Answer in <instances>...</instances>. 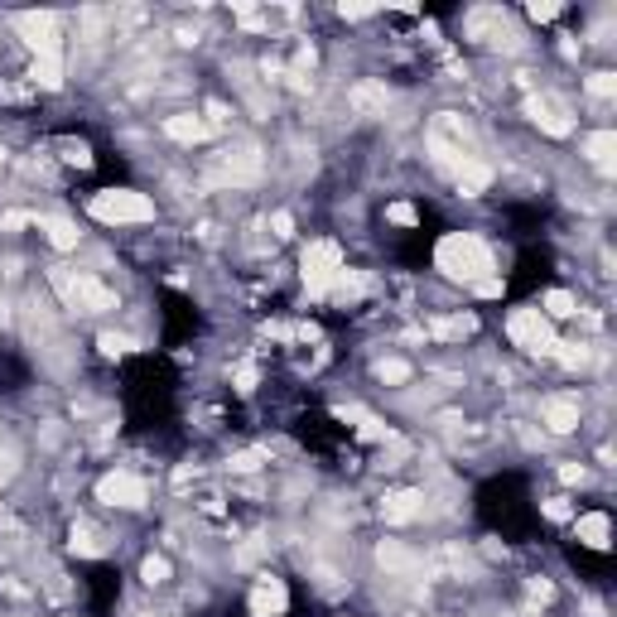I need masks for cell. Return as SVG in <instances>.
<instances>
[{"mask_svg": "<svg viewBox=\"0 0 617 617\" xmlns=\"http://www.w3.org/2000/svg\"><path fill=\"white\" fill-rule=\"evenodd\" d=\"M435 260L449 280H468V285H483V280H492V270H497L487 241L473 237V231H449V237L435 246Z\"/></svg>", "mask_w": 617, "mask_h": 617, "instance_id": "obj_1", "label": "cell"}, {"mask_svg": "<svg viewBox=\"0 0 617 617\" xmlns=\"http://www.w3.org/2000/svg\"><path fill=\"white\" fill-rule=\"evenodd\" d=\"M54 289L64 295L68 308L77 314H106V308H116V289H106L97 275H73V270H54L49 275Z\"/></svg>", "mask_w": 617, "mask_h": 617, "instance_id": "obj_2", "label": "cell"}, {"mask_svg": "<svg viewBox=\"0 0 617 617\" xmlns=\"http://www.w3.org/2000/svg\"><path fill=\"white\" fill-rule=\"evenodd\" d=\"M87 212L106 227H121V222H150L154 218V203L135 189H102L97 198L87 203Z\"/></svg>", "mask_w": 617, "mask_h": 617, "instance_id": "obj_3", "label": "cell"}, {"mask_svg": "<svg viewBox=\"0 0 617 617\" xmlns=\"http://www.w3.org/2000/svg\"><path fill=\"white\" fill-rule=\"evenodd\" d=\"M506 338H512L521 352H531V357H550L554 343H560L540 308H512V314H506Z\"/></svg>", "mask_w": 617, "mask_h": 617, "instance_id": "obj_4", "label": "cell"}, {"mask_svg": "<svg viewBox=\"0 0 617 617\" xmlns=\"http://www.w3.org/2000/svg\"><path fill=\"white\" fill-rule=\"evenodd\" d=\"M304 285H308V295H328L333 280H338V270H343V251H338V241H308V251H304Z\"/></svg>", "mask_w": 617, "mask_h": 617, "instance_id": "obj_5", "label": "cell"}, {"mask_svg": "<svg viewBox=\"0 0 617 617\" xmlns=\"http://www.w3.org/2000/svg\"><path fill=\"white\" fill-rule=\"evenodd\" d=\"M15 29H20V39L34 49V58L58 54V15L54 10H24V15H15Z\"/></svg>", "mask_w": 617, "mask_h": 617, "instance_id": "obj_6", "label": "cell"}, {"mask_svg": "<svg viewBox=\"0 0 617 617\" xmlns=\"http://www.w3.org/2000/svg\"><path fill=\"white\" fill-rule=\"evenodd\" d=\"M97 502L135 512V506L150 502V487H145V477H135V473H106L102 483H97Z\"/></svg>", "mask_w": 617, "mask_h": 617, "instance_id": "obj_7", "label": "cell"}, {"mask_svg": "<svg viewBox=\"0 0 617 617\" xmlns=\"http://www.w3.org/2000/svg\"><path fill=\"white\" fill-rule=\"evenodd\" d=\"M540 420L550 425V435H574L579 429V400L574 396H545L540 400Z\"/></svg>", "mask_w": 617, "mask_h": 617, "instance_id": "obj_8", "label": "cell"}, {"mask_svg": "<svg viewBox=\"0 0 617 617\" xmlns=\"http://www.w3.org/2000/svg\"><path fill=\"white\" fill-rule=\"evenodd\" d=\"M526 116H531L545 135H569V131H574L569 112H564V106H554L550 97H531V102H526Z\"/></svg>", "mask_w": 617, "mask_h": 617, "instance_id": "obj_9", "label": "cell"}, {"mask_svg": "<svg viewBox=\"0 0 617 617\" xmlns=\"http://www.w3.org/2000/svg\"><path fill=\"white\" fill-rule=\"evenodd\" d=\"M420 512H425V492H415V487H400L381 502V516L391 521V526H406V521H415Z\"/></svg>", "mask_w": 617, "mask_h": 617, "instance_id": "obj_10", "label": "cell"}, {"mask_svg": "<svg viewBox=\"0 0 617 617\" xmlns=\"http://www.w3.org/2000/svg\"><path fill=\"white\" fill-rule=\"evenodd\" d=\"M289 608V593H285V583L275 579V574H266L256 583V593H251V612L256 617H280Z\"/></svg>", "mask_w": 617, "mask_h": 617, "instance_id": "obj_11", "label": "cell"}, {"mask_svg": "<svg viewBox=\"0 0 617 617\" xmlns=\"http://www.w3.org/2000/svg\"><path fill=\"white\" fill-rule=\"evenodd\" d=\"M348 106L357 116H386V106H391V92H386V83H357L348 92Z\"/></svg>", "mask_w": 617, "mask_h": 617, "instance_id": "obj_12", "label": "cell"}, {"mask_svg": "<svg viewBox=\"0 0 617 617\" xmlns=\"http://www.w3.org/2000/svg\"><path fill=\"white\" fill-rule=\"evenodd\" d=\"M164 135H169V141H179V145H198V141H208V135H212V126L183 112V116H169L164 121Z\"/></svg>", "mask_w": 617, "mask_h": 617, "instance_id": "obj_13", "label": "cell"}, {"mask_svg": "<svg viewBox=\"0 0 617 617\" xmlns=\"http://www.w3.org/2000/svg\"><path fill=\"white\" fill-rule=\"evenodd\" d=\"M29 87H44V92L64 87V58H58V54L34 58V64H29Z\"/></svg>", "mask_w": 617, "mask_h": 617, "instance_id": "obj_14", "label": "cell"}, {"mask_svg": "<svg viewBox=\"0 0 617 617\" xmlns=\"http://www.w3.org/2000/svg\"><path fill=\"white\" fill-rule=\"evenodd\" d=\"M381 564L391 569V574H415V569H425V560H415L400 540H386V545H381Z\"/></svg>", "mask_w": 617, "mask_h": 617, "instance_id": "obj_15", "label": "cell"}, {"mask_svg": "<svg viewBox=\"0 0 617 617\" xmlns=\"http://www.w3.org/2000/svg\"><path fill=\"white\" fill-rule=\"evenodd\" d=\"M579 540H583V545H589V550H608V516L603 512H589V516H579Z\"/></svg>", "mask_w": 617, "mask_h": 617, "instance_id": "obj_16", "label": "cell"}, {"mask_svg": "<svg viewBox=\"0 0 617 617\" xmlns=\"http://www.w3.org/2000/svg\"><path fill=\"white\" fill-rule=\"evenodd\" d=\"M34 222H39V231H49V241L58 246V251H73L77 246V227L68 218H34Z\"/></svg>", "mask_w": 617, "mask_h": 617, "instance_id": "obj_17", "label": "cell"}, {"mask_svg": "<svg viewBox=\"0 0 617 617\" xmlns=\"http://www.w3.org/2000/svg\"><path fill=\"white\" fill-rule=\"evenodd\" d=\"M328 295H333V299H362V295H367V275L343 266V270H338V280H333Z\"/></svg>", "mask_w": 617, "mask_h": 617, "instance_id": "obj_18", "label": "cell"}, {"mask_svg": "<svg viewBox=\"0 0 617 617\" xmlns=\"http://www.w3.org/2000/svg\"><path fill=\"white\" fill-rule=\"evenodd\" d=\"M487 183H492V169H487V164L468 160V164L458 169V193H468V198H473V193H483Z\"/></svg>", "mask_w": 617, "mask_h": 617, "instance_id": "obj_19", "label": "cell"}, {"mask_svg": "<svg viewBox=\"0 0 617 617\" xmlns=\"http://www.w3.org/2000/svg\"><path fill=\"white\" fill-rule=\"evenodd\" d=\"M429 333H435V338H449V343H454V338H468V333H477V314H454V318H439Z\"/></svg>", "mask_w": 617, "mask_h": 617, "instance_id": "obj_20", "label": "cell"}, {"mask_svg": "<svg viewBox=\"0 0 617 617\" xmlns=\"http://www.w3.org/2000/svg\"><path fill=\"white\" fill-rule=\"evenodd\" d=\"M68 545H73V554H87V560H97V554H106L102 535L92 531V526H83V521L73 526V540H68Z\"/></svg>", "mask_w": 617, "mask_h": 617, "instance_id": "obj_21", "label": "cell"}, {"mask_svg": "<svg viewBox=\"0 0 617 617\" xmlns=\"http://www.w3.org/2000/svg\"><path fill=\"white\" fill-rule=\"evenodd\" d=\"M540 314H545V318H574V314H579V304H574V295H569V289H550V295H545V308H540Z\"/></svg>", "mask_w": 617, "mask_h": 617, "instance_id": "obj_22", "label": "cell"}, {"mask_svg": "<svg viewBox=\"0 0 617 617\" xmlns=\"http://www.w3.org/2000/svg\"><path fill=\"white\" fill-rule=\"evenodd\" d=\"M612 150H617V135H612V131H593L589 141H583V154H589V160H598V164H608Z\"/></svg>", "mask_w": 617, "mask_h": 617, "instance_id": "obj_23", "label": "cell"}, {"mask_svg": "<svg viewBox=\"0 0 617 617\" xmlns=\"http://www.w3.org/2000/svg\"><path fill=\"white\" fill-rule=\"evenodd\" d=\"M97 348L106 352V357H126V352H135V343H131L126 333H102V338H97Z\"/></svg>", "mask_w": 617, "mask_h": 617, "instance_id": "obj_24", "label": "cell"}, {"mask_svg": "<svg viewBox=\"0 0 617 617\" xmlns=\"http://www.w3.org/2000/svg\"><path fill=\"white\" fill-rule=\"evenodd\" d=\"M141 579L145 583H164L169 579V560H164V554H145V560H141Z\"/></svg>", "mask_w": 617, "mask_h": 617, "instance_id": "obj_25", "label": "cell"}, {"mask_svg": "<svg viewBox=\"0 0 617 617\" xmlns=\"http://www.w3.org/2000/svg\"><path fill=\"white\" fill-rule=\"evenodd\" d=\"M377 377H381L386 386H406V381H410V367L391 357V362H381V367H377Z\"/></svg>", "mask_w": 617, "mask_h": 617, "instance_id": "obj_26", "label": "cell"}, {"mask_svg": "<svg viewBox=\"0 0 617 617\" xmlns=\"http://www.w3.org/2000/svg\"><path fill=\"white\" fill-rule=\"evenodd\" d=\"M260 463H266V454L260 449H246V454H231V473H256Z\"/></svg>", "mask_w": 617, "mask_h": 617, "instance_id": "obj_27", "label": "cell"}, {"mask_svg": "<svg viewBox=\"0 0 617 617\" xmlns=\"http://www.w3.org/2000/svg\"><path fill=\"white\" fill-rule=\"evenodd\" d=\"M64 160L77 164V169H92V150L83 141H64Z\"/></svg>", "mask_w": 617, "mask_h": 617, "instance_id": "obj_28", "label": "cell"}, {"mask_svg": "<svg viewBox=\"0 0 617 617\" xmlns=\"http://www.w3.org/2000/svg\"><path fill=\"white\" fill-rule=\"evenodd\" d=\"M554 352H560L564 367H583V362H589V352H583L579 343H554Z\"/></svg>", "mask_w": 617, "mask_h": 617, "instance_id": "obj_29", "label": "cell"}, {"mask_svg": "<svg viewBox=\"0 0 617 617\" xmlns=\"http://www.w3.org/2000/svg\"><path fill=\"white\" fill-rule=\"evenodd\" d=\"M256 381H260L256 362H241V367H237V391H241V396H251V391H256Z\"/></svg>", "mask_w": 617, "mask_h": 617, "instance_id": "obj_30", "label": "cell"}, {"mask_svg": "<svg viewBox=\"0 0 617 617\" xmlns=\"http://www.w3.org/2000/svg\"><path fill=\"white\" fill-rule=\"evenodd\" d=\"M589 92H593V97H612V92H617V77H612V73H593V77H589Z\"/></svg>", "mask_w": 617, "mask_h": 617, "instance_id": "obj_31", "label": "cell"}, {"mask_svg": "<svg viewBox=\"0 0 617 617\" xmlns=\"http://www.w3.org/2000/svg\"><path fill=\"white\" fill-rule=\"evenodd\" d=\"M526 15H531V20L545 24V20H554V15H560V0H535V5H531Z\"/></svg>", "mask_w": 617, "mask_h": 617, "instance_id": "obj_32", "label": "cell"}, {"mask_svg": "<svg viewBox=\"0 0 617 617\" xmlns=\"http://www.w3.org/2000/svg\"><path fill=\"white\" fill-rule=\"evenodd\" d=\"M386 218H391L396 227H415V208L410 203H396V208H386Z\"/></svg>", "mask_w": 617, "mask_h": 617, "instance_id": "obj_33", "label": "cell"}, {"mask_svg": "<svg viewBox=\"0 0 617 617\" xmlns=\"http://www.w3.org/2000/svg\"><path fill=\"white\" fill-rule=\"evenodd\" d=\"M270 231H275V237H295V218H289V212H275V218H270Z\"/></svg>", "mask_w": 617, "mask_h": 617, "instance_id": "obj_34", "label": "cell"}, {"mask_svg": "<svg viewBox=\"0 0 617 617\" xmlns=\"http://www.w3.org/2000/svg\"><path fill=\"white\" fill-rule=\"evenodd\" d=\"M237 20H241L246 29H266V15L251 10V5H237Z\"/></svg>", "mask_w": 617, "mask_h": 617, "instance_id": "obj_35", "label": "cell"}, {"mask_svg": "<svg viewBox=\"0 0 617 617\" xmlns=\"http://www.w3.org/2000/svg\"><path fill=\"white\" fill-rule=\"evenodd\" d=\"M34 218H29V212H0V227L5 231H20V227H29Z\"/></svg>", "mask_w": 617, "mask_h": 617, "instance_id": "obj_36", "label": "cell"}, {"mask_svg": "<svg viewBox=\"0 0 617 617\" xmlns=\"http://www.w3.org/2000/svg\"><path fill=\"white\" fill-rule=\"evenodd\" d=\"M560 477H564V483H583V477H589V473H583V463H564V468H560Z\"/></svg>", "mask_w": 617, "mask_h": 617, "instance_id": "obj_37", "label": "cell"}, {"mask_svg": "<svg viewBox=\"0 0 617 617\" xmlns=\"http://www.w3.org/2000/svg\"><path fill=\"white\" fill-rule=\"evenodd\" d=\"M477 295H483V299H497V295H502V280H497V275H492V280H483V285H477Z\"/></svg>", "mask_w": 617, "mask_h": 617, "instance_id": "obj_38", "label": "cell"}, {"mask_svg": "<svg viewBox=\"0 0 617 617\" xmlns=\"http://www.w3.org/2000/svg\"><path fill=\"white\" fill-rule=\"evenodd\" d=\"M372 15V5H343V20H367Z\"/></svg>", "mask_w": 617, "mask_h": 617, "instance_id": "obj_39", "label": "cell"}, {"mask_svg": "<svg viewBox=\"0 0 617 617\" xmlns=\"http://www.w3.org/2000/svg\"><path fill=\"white\" fill-rule=\"evenodd\" d=\"M0 97H5V102H24L29 87H0Z\"/></svg>", "mask_w": 617, "mask_h": 617, "instance_id": "obj_40", "label": "cell"}, {"mask_svg": "<svg viewBox=\"0 0 617 617\" xmlns=\"http://www.w3.org/2000/svg\"><path fill=\"white\" fill-rule=\"evenodd\" d=\"M545 516H554V521H560V516H569V506H564L560 497H554V502H545Z\"/></svg>", "mask_w": 617, "mask_h": 617, "instance_id": "obj_41", "label": "cell"}, {"mask_svg": "<svg viewBox=\"0 0 617 617\" xmlns=\"http://www.w3.org/2000/svg\"><path fill=\"white\" fill-rule=\"evenodd\" d=\"M531 593H535V598H540V603H545V598H550V593H554V589H550V583H545V579H535V583H531Z\"/></svg>", "mask_w": 617, "mask_h": 617, "instance_id": "obj_42", "label": "cell"}]
</instances>
